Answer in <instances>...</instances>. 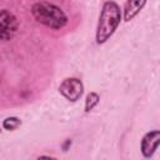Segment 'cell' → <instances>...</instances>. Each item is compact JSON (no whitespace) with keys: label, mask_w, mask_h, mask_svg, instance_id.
I'll list each match as a JSON object with an SVG mask.
<instances>
[{"label":"cell","mask_w":160,"mask_h":160,"mask_svg":"<svg viewBox=\"0 0 160 160\" xmlns=\"http://www.w3.org/2000/svg\"><path fill=\"white\" fill-rule=\"evenodd\" d=\"M60 94L66 98L70 101H76L80 99L84 91V85L80 79L78 78H68L62 80V82L59 86Z\"/></svg>","instance_id":"obj_3"},{"label":"cell","mask_w":160,"mask_h":160,"mask_svg":"<svg viewBox=\"0 0 160 160\" xmlns=\"http://www.w3.org/2000/svg\"><path fill=\"white\" fill-rule=\"evenodd\" d=\"M121 20V11L116 2L106 1L102 5V10L99 18L96 29V42L104 44L116 30Z\"/></svg>","instance_id":"obj_1"},{"label":"cell","mask_w":160,"mask_h":160,"mask_svg":"<svg viewBox=\"0 0 160 160\" xmlns=\"http://www.w3.org/2000/svg\"><path fill=\"white\" fill-rule=\"evenodd\" d=\"M160 145V130L146 132L141 139V152L145 158H151Z\"/></svg>","instance_id":"obj_5"},{"label":"cell","mask_w":160,"mask_h":160,"mask_svg":"<svg viewBox=\"0 0 160 160\" xmlns=\"http://www.w3.org/2000/svg\"><path fill=\"white\" fill-rule=\"evenodd\" d=\"M21 125V120L16 116H10V118H6L4 121H2V128L5 130H15L18 129L19 126Z\"/></svg>","instance_id":"obj_7"},{"label":"cell","mask_w":160,"mask_h":160,"mask_svg":"<svg viewBox=\"0 0 160 160\" xmlns=\"http://www.w3.org/2000/svg\"><path fill=\"white\" fill-rule=\"evenodd\" d=\"M145 2L146 0H126L124 8V20L125 21L132 20L144 8Z\"/></svg>","instance_id":"obj_6"},{"label":"cell","mask_w":160,"mask_h":160,"mask_svg":"<svg viewBox=\"0 0 160 160\" xmlns=\"http://www.w3.org/2000/svg\"><path fill=\"white\" fill-rule=\"evenodd\" d=\"M31 14L38 22L50 29H61L68 22L65 12L59 6L45 1L34 4L31 8Z\"/></svg>","instance_id":"obj_2"},{"label":"cell","mask_w":160,"mask_h":160,"mask_svg":"<svg viewBox=\"0 0 160 160\" xmlns=\"http://www.w3.org/2000/svg\"><path fill=\"white\" fill-rule=\"evenodd\" d=\"M18 30L16 18L8 10L0 12V38L4 41H9Z\"/></svg>","instance_id":"obj_4"},{"label":"cell","mask_w":160,"mask_h":160,"mask_svg":"<svg viewBox=\"0 0 160 160\" xmlns=\"http://www.w3.org/2000/svg\"><path fill=\"white\" fill-rule=\"evenodd\" d=\"M99 100H100V98H99V95H98L96 92H90V94H88L86 100H85V111L89 112L90 110H92V109L98 105Z\"/></svg>","instance_id":"obj_8"}]
</instances>
